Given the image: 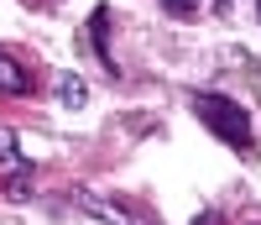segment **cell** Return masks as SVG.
<instances>
[{
	"label": "cell",
	"instance_id": "6da1fadb",
	"mask_svg": "<svg viewBox=\"0 0 261 225\" xmlns=\"http://www.w3.org/2000/svg\"><path fill=\"white\" fill-rule=\"evenodd\" d=\"M188 105H193V116H199L225 147L251 152V110H246V105H235V100H225V95H209V89H193Z\"/></svg>",
	"mask_w": 261,
	"mask_h": 225
},
{
	"label": "cell",
	"instance_id": "7a4b0ae2",
	"mask_svg": "<svg viewBox=\"0 0 261 225\" xmlns=\"http://www.w3.org/2000/svg\"><path fill=\"white\" fill-rule=\"evenodd\" d=\"M79 210L84 215H94V220H105V225H157L146 210H136V205H125V199H110V194H79Z\"/></svg>",
	"mask_w": 261,
	"mask_h": 225
},
{
	"label": "cell",
	"instance_id": "3957f363",
	"mask_svg": "<svg viewBox=\"0 0 261 225\" xmlns=\"http://www.w3.org/2000/svg\"><path fill=\"white\" fill-rule=\"evenodd\" d=\"M0 95H32V74H27V63H16L11 53H0Z\"/></svg>",
	"mask_w": 261,
	"mask_h": 225
},
{
	"label": "cell",
	"instance_id": "277c9868",
	"mask_svg": "<svg viewBox=\"0 0 261 225\" xmlns=\"http://www.w3.org/2000/svg\"><path fill=\"white\" fill-rule=\"evenodd\" d=\"M89 37H94V53H99V63L115 74V58H110V6H94V16H89Z\"/></svg>",
	"mask_w": 261,
	"mask_h": 225
},
{
	"label": "cell",
	"instance_id": "5b68a950",
	"mask_svg": "<svg viewBox=\"0 0 261 225\" xmlns=\"http://www.w3.org/2000/svg\"><path fill=\"white\" fill-rule=\"evenodd\" d=\"M58 100L68 105V110H79L84 100H89V84H84L79 74H63V79H58Z\"/></svg>",
	"mask_w": 261,
	"mask_h": 225
},
{
	"label": "cell",
	"instance_id": "8992f818",
	"mask_svg": "<svg viewBox=\"0 0 261 225\" xmlns=\"http://www.w3.org/2000/svg\"><path fill=\"white\" fill-rule=\"evenodd\" d=\"M0 173H27V157H21L16 152V137H11V131H0Z\"/></svg>",
	"mask_w": 261,
	"mask_h": 225
},
{
	"label": "cell",
	"instance_id": "52a82bcc",
	"mask_svg": "<svg viewBox=\"0 0 261 225\" xmlns=\"http://www.w3.org/2000/svg\"><path fill=\"white\" fill-rule=\"evenodd\" d=\"M6 194H11V199H32V168H27V173H11V178H6Z\"/></svg>",
	"mask_w": 261,
	"mask_h": 225
},
{
	"label": "cell",
	"instance_id": "ba28073f",
	"mask_svg": "<svg viewBox=\"0 0 261 225\" xmlns=\"http://www.w3.org/2000/svg\"><path fill=\"white\" fill-rule=\"evenodd\" d=\"M204 0H162V11H172V16H193Z\"/></svg>",
	"mask_w": 261,
	"mask_h": 225
},
{
	"label": "cell",
	"instance_id": "9c48e42d",
	"mask_svg": "<svg viewBox=\"0 0 261 225\" xmlns=\"http://www.w3.org/2000/svg\"><path fill=\"white\" fill-rule=\"evenodd\" d=\"M193 225H220V215H214V210H209V215H204V220H193Z\"/></svg>",
	"mask_w": 261,
	"mask_h": 225
},
{
	"label": "cell",
	"instance_id": "30bf717a",
	"mask_svg": "<svg viewBox=\"0 0 261 225\" xmlns=\"http://www.w3.org/2000/svg\"><path fill=\"white\" fill-rule=\"evenodd\" d=\"M256 16H261V0H256Z\"/></svg>",
	"mask_w": 261,
	"mask_h": 225
}]
</instances>
